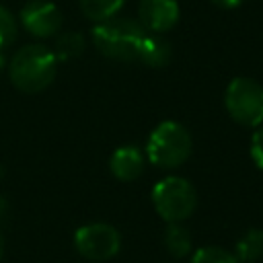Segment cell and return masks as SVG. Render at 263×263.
Wrapping results in <instances>:
<instances>
[{"label": "cell", "mask_w": 263, "mask_h": 263, "mask_svg": "<svg viewBox=\"0 0 263 263\" xmlns=\"http://www.w3.org/2000/svg\"><path fill=\"white\" fill-rule=\"evenodd\" d=\"M6 214H8V201H6L4 195H0V220H2Z\"/></svg>", "instance_id": "19"}, {"label": "cell", "mask_w": 263, "mask_h": 263, "mask_svg": "<svg viewBox=\"0 0 263 263\" xmlns=\"http://www.w3.org/2000/svg\"><path fill=\"white\" fill-rule=\"evenodd\" d=\"M251 158L259 168H263V123L257 125V132L251 138Z\"/></svg>", "instance_id": "17"}, {"label": "cell", "mask_w": 263, "mask_h": 263, "mask_svg": "<svg viewBox=\"0 0 263 263\" xmlns=\"http://www.w3.org/2000/svg\"><path fill=\"white\" fill-rule=\"evenodd\" d=\"M18 25L37 39H49L62 29V12L49 0H29L21 8Z\"/></svg>", "instance_id": "7"}, {"label": "cell", "mask_w": 263, "mask_h": 263, "mask_svg": "<svg viewBox=\"0 0 263 263\" xmlns=\"http://www.w3.org/2000/svg\"><path fill=\"white\" fill-rule=\"evenodd\" d=\"M2 255H4V238H2V232H0V261H2Z\"/></svg>", "instance_id": "21"}, {"label": "cell", "mask_w": 263, "mask_h": 263, "mask_svg": "<svg viewBox=\"0 0 263 263\" xmlns=\"http://www.w3.org/2000/svg\"><path fill=\"white\" fill-rule=\"evenodd\" d=\"M4 66H6V60H4V53H2V49H0V72L4 70Z\"/></svg>", "instance_id": "20"}, {"label": "cell", "mask_w": 263, "mask_h": 263, "mask_svg": "<svg viewBox=\"0 0 263 263\" xmlns=\"http://www.w3.org/2000/svg\"><path fill=\"white\" fill-rule=\"evenodd\" d=\"M152 203L166 224L185 222L197 208V193L187 179L171 175L152 187Z\"/></svg>", "instance_id": "4"}, {"label": "cell", "mask_w": 263, "mask_h": 263, "mask_svg": "<svg viewBox=\"0 0 263 263\" xmlns=\"http://www.w3.org/2000/svg\"><path fill=\"white\" fill-rule=\"evenodd\" d=\"M181 16L177 0H140L138 21L148 33H166L171 31Z\"/></svg>", "instance_id": "8"}, {"label": "cell", "mask_w": 263, "mask_h": 263, "mask_svg": "<svg viewBox=\"0 0 263 263\" xmlns=\"http://www.w3.org/2000/svg\"><path fill=\"white\" fill-rule=\"evenodd\" d=\"M164 247L168 251V255H173L175 259H185L187 255H191L193 251V238L191 232L181 224V222H171L164 228Z\"/></svg>", "instance_id": "11"}, {"label": "cell", "mask_w": 263, "mask_h": 263, "mask_svg": "<svg viewBox=\"0 0 263 263\" xmlns=\"http://www.w3.org/2000/svg\"><path fill=\"white\" fill-rule=\"evenodd\" d=\"M16 37H18V18L12 14V10L0 4V49L12 45Z\"/></svg>", "instance_id": "16"}, {"label": "cell", "mask_w": 263, "mask_h": 263, "mask_svg": "<svg viewBox=\"0 0 263 263\" xmlns=\"http://www.w3.org/2000/svg\"><path fill=\"white\" fill-rule=\"evenodd\" d=\"M138 62L148 68H164L171 62V43L158 33H148L140 47Z\"/></svg>", "instance_id": "10"}, {"label": "cell", "mask_w": 263, "mask_h": 263, "mask_svg": "<svg viewBox=\"0 0 263 263\" xmlns=\"http://www.w3.org/2000/svg\"><path fill=\"white\" fill-rule=\"evenodd\" d=\"M234 257L242 263H255L263 257V230L249 228L234 247Z\"/></svg>", "instance_id": "12"}, {"label": "cell", "mask_w": 263, "mask_h": 263, "mask_svg": "<svg viewBox=\"0 0 263 263\" xmlns=\"http://www.w3.org/2000/svg\"><path fill=\"white\" fill-rule=\"evenodd\" d=\"M58 72V58L53 49L41 43H29L16 49L8 62L10 82L27 95L45 90Z\"/></svg>", "instance_id": "1"}, {"label": "cell", "mask_w": 263, "mask_h": 263, "mask_svg": "<svg viewBox=\"0 0 263 263\" xmlns=\"http://www.w3.org/2000/svg\"><path fill=\"white\" fill-rule=\"evenodd\" d=\"M216 6L220 8H226V10H232V8H238L242 4V0H212Z\"/></svg>", "instance_id": "18"}, {"label": "cell", "mask_w": 263, "mask_h": 263, "mask_svg": "<svg viewBox=\"0 0 263 263\" xmlns=\"http://www.w3.org/2000/svg\"><path fill=\"white\" fill-rule=\"evenodd\" d=\"M224 107L232 121L245 127L263 123V84L249 76L234 78L224 92Z\"/></svg>", "instance_id": "5"}, {"label": "cell", "mask_w": 263, "mask_h": 263, "mask_svg": "<svg viewBox=\"0 0 263 263\" xmlns=\"http://www.w3.org/2000/svg\"><path fill=\"white\" fill-rule=\"evenodd\" d=\"M86 47V39L82 33L78 31H66L55 35V43H53V53L58 60H74L78 58Z\"/></svg>", "instance_id": "14"}, {"label": "cell", "mask_w": 263, "mask_h": 263, "mask_svg": "<svg viewBox=\"0 0 263 263\" xmlns=\"http://www.w3.org/2000/svg\"><path fill=\"white\" fill-rule=\"evenodd\" d=\"M2 175H4V166H2V162H0V179H2Z\"/></svg>", "instance_id": "22"}, {"label": "cell", "mask_w": 263, "mask_h": 263, "mask_svg": "<svg viewBox=\"0 0 263 263\" xmlns=\"http://www.w3.org/2000/svg\"><path fill=\"white\" fill-rule=\"evenodd\" d=\"M125 0H78L80 12L92 23H103L107 18L117 16Z\"/></svg>", "instance_id": "13"}, {"label": "cell", "mask_w": 263, "mask_h": 263, "mask_svg": "<svg viewBox=\"0 0 263 263\" xmlns=\"http://www.w3.org/2000/svg\"><path fill=\"white\" fill-rule=\"evenodd\" d=\"M191 134L179 121L158 123L146 142V160L162 171H175L191 156Z\"/></svg>", "instance_id": "3"}, {"label": "cell", "mask_w": 263, "mask_h": 263, "mask_svg": "<svg viewBox=\"0 0 263 263\" xmlns=\"http://www.w3.org/2000/svg\"><path fill=\"white\" fill-rule=\"evenodd\" d=\"M148 31L140 25L138 18L113 16L103 23H97L92 29V43L101 55L115 62H134L138 60L140 47Z\"/></svg>", "instance_id": "2"}, {"label": "cell", "mask_w": 263, "mask_h": 263, "mask_svg": "<svg viewBox=\"0 0 263 263\" xmlns=\"http://www.w3.org/2000/svg\"><path fill=\"white\" fill-rule=\"evenodd\" d=\"M191 263H240L234 253L222 247H201L191 255Z\"/></svg>", "instance_id": "15"}, {"label": "cell", "mask_w": 263, "mask_h": 263, "mask_svg": "<svg viewBox=\"0 0 263 263\" xmlns=\"http://www.w3.org/2000/svg\"><path fill=\"white\" fill-rule=\"evenodd\" d=\"M146 168V154L138 146H119L109 158V171L117 181H136Z\"/></svg>", "instance_id": "9"}, {"label": "cell", "mask_w": 263, "mask_h": 263, "mask_svg": "<svg viewBox=\"0 0 263 263\" xmlns=\"http://www.w3.org/2000/svg\"><path fill=\"white\" fill-rule=\"evenodd\" d=\"M74 249L86 261H111L121 249V234L107 222L84 224L74 232Z\"/></svg>", "instance_id": "6"}]
</instances>
